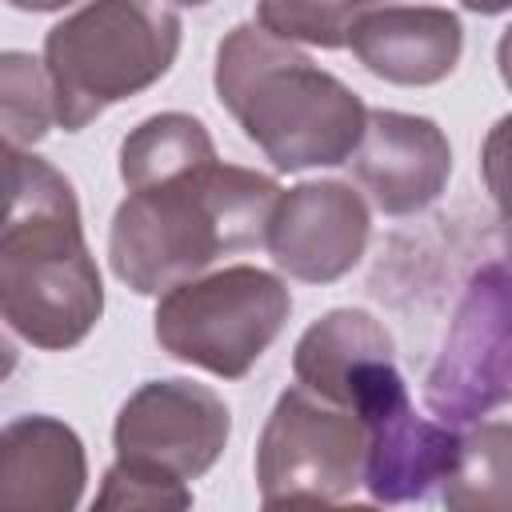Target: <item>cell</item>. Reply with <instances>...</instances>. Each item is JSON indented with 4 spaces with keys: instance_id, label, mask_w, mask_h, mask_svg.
Masks as SVG:
<instances>
[{
    "instance_id": "1",
    "label": "cell",
    "mask_w": 512,
    "mask_h": 512,
    "mask_svg": "<svg viewBox=\"0 0 512 512\" xmlns=\"http://www.w3.org/2000/svg\"><path fill=\"white\" fill-rule=\"evenodd\" d=\"M276 196L272 176L224 160L136 188L112 212L108 264L132 292L160 296L224 252L260 248Z\"/></svg>"
},
{
    "instance_id": "2",
    "label": "cell",
    "mask_w": 512,
    "mask_h": 512,
    "mask_svg": "<svg viewBox=\"0 0 512 512\" xmlns=\"http://www.w3.org/2000/svg\"><path fill=\"white\" fill-rule=\"evenodd\" d=\"M216 100L276 172L344 164L364 132V100L296 44L236 24L216 48Z\"/></svg>"
},
{
    "instance_id": "3",
    "label": "cell",
    "mask_w": 512,
    "mask_h": 512,
    "mask_svg": "<svg viewBox=\"0 0 512 512\" xmlns=\"http://www.w3.org/2000/svg\"><path fill=\"white\" fill-rule=\"evenodd\" d=\"M104 316V280L64 172L32 156L24 192L0 224V320L32 348H76Z\"/></svg>"
},
{
    "instance_id": "4",
    "label": "cell",
    "mask_w": 512,
    "mask_h": 512,
    "mask_svg": "<svg viewBox=\"0 0 512 512\" xmlns=\"http://www.w3.org/2000/svg\"><path fill=\"white\" fill-rule=\"evenodd\" d=\"M180 52V16L160 0H88L44 36L56 124L88 128L112 104L152 88Z\"/></svg>"
},
{
    "instance_id": "5",
    "label": "cell",
    "mask_w": 512,
    "mask_h": 512,
    "mask_svg": "<svg viewBox=\"0 0 512 512\" xmlns=\"http://www.w3.org/2000/svg\"><path fill=\"white\" fill-rule=\"evenodd\" d=\"M288 284L256 264H228L188 276L160 292L152 332L156 344L220 380H244L288 324Z\"/></svg>"
},
{
    "instance_id": "6",
    "label": "cell",
    "mask_w": 512,
    "mask_h": 512,
    "mask_svg": "<svg viewBox=\"0 0 512 512\" xmlns=\"http://www.w3.org/2000/svg\"><path fill=\"white\" fill-rule=\"evenodd\" d=\"M364 420L300 384L284 388L256 440L260 504H336L364 476Z\"/></svg>"
},
{
    "instance_id": "7",
    "label": "cell",
    "mask_w": 512,
    "mask_h": 512,
    "mask_svg": "<svg viewBox=\"0 0 512 512\" xmlns=\"http://www.w3.org/2000/svg\"><path fill=\"white\" fill-rule=\"evenodd\" d=\"M512 396V304L500 260L472 272L448 340L424 380V404L448 428L480 424Z\"/></svg>"
},
{
    "instance_id": "8",
    "label": "cell",
    "mask_w": 512,
    "mask_h": 512,
    "mask_svg": "<svg viewBox=\"0 0 512 512\" xmlns=\"http://www.w3.org/2000/svg\"><path fill=\"white\" fill-rule=\"evenodd\" d=\"M232 432L228 404L196 380H148L116 412L112 448L116 464L160 476V480H196L204 476Z\"/></svg>"
},
{
    "instance_id": "9",
    "label": "cell",
    "mask_w": 512,
    "mask_h": 512,
    "mask_svg": "<svg viewBox=\"0 0 512 512\" xmlns=\"http://www.w3.org/2000/svg\"><path fill=\"white\" fill-rule=\"evenodd\" d=\"M352 412L364 420V436H368L360 484L376 504L424 500L436 484H444L456 472L464 432L416 416L396 364H384L364 384Z\"/></svg>"
},
{
    "instance_id": "10",
    "label": "cell",
    "mask_w": 512,
    "mask_h": 512,
    "mask_svg": "<svg viewBox=\"0 0 512 512\" xmlns=\"http://www.w3.org/2000/svg\"><path fill=\"white\" fill-rule=\"evenodd\" d=\"M372 216L364 196L344 180H304L280 188L264 248L280 272L304 284H332L348 276L368 248Z\"/></svg>"
},
{
    "instance_id": "11",
    "label": "cell",
    "mask_w": 512,
    "mask_h": 512,
    "mask_svg": "<svg viewBox=\"0 0 512 512\" xmlns=\"http://www.w3.org/2000/svg\"><path fill=\"white\" fill-rule=\"evenodd\" d=\"M384 216H412L440 200L452 176V144L428 116L372 108L344 160Z\"/></svg>"
},
{
    "instance_id": "12",
    "label": "cell",
    "mask_w": 512,
    "mask_h": 512,
    "mask_svg": "<svg viewBox=\"0 0 512 512\" xmlns=\"http://www.w3.org/2000/svg\"><path fill=\"white\" fill-rule=\"evenodd\" d=\"M348 48L372 76L400 88H428L456 72L464 28L456 12L436 4H372L348 28Z\"/></svg>"
},
{
    "instance_id": "13",
    "label": "cell",
    "mask_w": 512,
    "mask_h": 512,
    "mask_svg": "<svg viewBox=\"0 0 512 512\" xmlns=\"http://www.w3.org/2000/svg\"><path fill=\"white\" fill-rule=\"evenodd\" d=\"M88 484L80 436L44 412L0 428V512H72Z\"/></svg>"
},
{
    "instance_id": "14",
    "label": "cell",
    "mask_w": 512,
    "mask_h": 512,
    "mask_svg": "<svg viewBox=\"0 0 512 512\" xmlns=\"http://www.w3.org/2000/svg\"><path fill=\"white\" fill-rule=\"evenodd\" d=\"M396 360L388 328L364 308H332L312 320L292 348V376L300 388L352 408L360 388Z\"/></svg>"
},
{
    "instance_id": "15",
    "label": "cell",
    "mask_w": 512,
    "mask_h": 512,
    "mask_svg": "<svg viewBox=\"0 0 512 512\" xmlns=\"http://www.w3.org/2000/svg\"><path fill=\"white\" fill-rule=\"evenodd\" d=\"M216 160V144L204 120L188 112H156L140 120L120 144V180L128 192L172 180L188 168Z\"/></svg>"
},
{
    "instance_id": "16",
    "label": "cell",
    "mask_w": 512,
    "mask_h": 512,
    "mask_svg": "<svg viewBox=\"0 0 512 512\" xmlns=\"http://www.w3.org/2000/svg\"><path fill=\"white\" fill-rule=\"evenodd\" d=\"M56 124L48 72L32 52H0V136L16 148H32Z\"/></svg>"
},
{
    "instance_id": "17",
    "label": "cell",
    "mask_w": 512,
    "mask_h": 512,
    "mask_svg": "<svg viewBox=\"0 0 512 512\" xmlns=\"http://www.w3.org/2000/svg\"><path fill=\"white\" fill-rule=\"evenodd\" d=\"M376 0H256V24L288 44L344 48L348 28Z\"/></svg>"
},
{
    "instance_id": "18",
    "label": "cell",
    "mask_w": 512,
    "mask_h": 512,
    "mask_svg": "<svg viewBox=\"0 0 512 512\" xmlns=\"http://www.w3.org/2000/svg\"><path fill=\"white\" fill-rule=\"evenodd\" d=\"M504 480H508V424H480L472 432H464V448H460V464L456 472L440 484L444 488V504L452 508H476L488 504V492L504 504Z\"/></svg>"
},
{
    "instance_id": "19",
    "label": "cell",
    "mask_w": 512,
    "mask_h": 512,
    "mask_svg": "<svg viewBox=\"0 0 512 512\" xmlns=\"http://www.w3.org/2000/svg\"><path fill=\"white\" fill-rule=\"evenodd\" d=\"M96 508L108 512V508H192V488L184 480H160V476H148V472H136V468H124V464H112L104 472V484L96 492Z\"/></svg>"
},
{
    "instance_id": "20",
    "label": "cell",
    "mask_w": 512,
    "mask_h": 512,
    "mask_svg": "<svg viewBox=\"0 0 512 512\" xmlns=\"http://www.w3.org/2000/svg\"><path fill=\"white\" fill-rule=\"evenodd\" d=\"M28 164H32V152L28 148H16L0 136V224L12 216L20 192H24V180H28Z\"/></svg>"
},
{
    "instance_id": "21",
    "label": "cell",
    "mask_w": 512,
    "mask_h": 512,
    "mask_svg": "<svg viewBox=\"0 0 512 512\" xmlns=\"http://www.w3.org/2000/svg\"><path fill=\"white\" fill-rule=\"evenodd\" d=\"M16 364H20V348H16V344L8 340V332L0 328V384L16 372Z\"/></svg>"
},
{
    "instance_id": "22",
    "label": "cell",
    "mask_w": 512,
    "mask_h": 512,
    "mask_svg": "<svg viewBox=\"0 0 512 512\" xmlns=\"http://www.w3.org/2000/svg\"><path fill=\"white\" fill-rule=\"evenodd\" d=\"M4 4H12V8H20V12H60V8H68L72 0H4Z\"/></svg>"
},
{
    "instance_id": "23",
    "label": "cell",
    "mask_w": 512,
    "mask_h": 512,
    "mask_svg": "<svg viewBox=\"0 0 512 512\" xmlns=\"http://www.w3.org/2000/svg\"><path fill=\"white\" fill-rule=\"evenodd\" d=\"M460 4L472 8V12H480V16H500V12H508L512 0H460Z\"/></svg>"
},
{
    "instance_id": "24",
    "label": "cell",
    "mask_w": 512,
    "mask_h": 512,
    "mask_svg": "<svg viewBox=\"0 0 512 512\" xmlns=\"http://www.w3.org/2000/svg\"><path fill=\"white\" fill-rule=\"evenodd\" d=\"M172 4H180V8H204V4H212V0H172Z\"/></svg>"
}]
</instances>
